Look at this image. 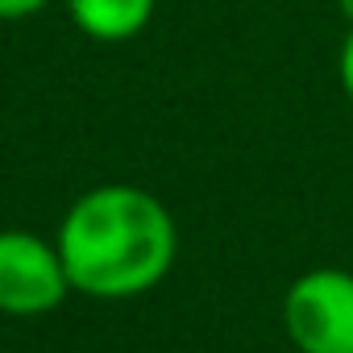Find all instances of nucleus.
I'll return each instance as SVG.
<instances>
[{
    "label": "nucleus",
    "instance_id": "f03ea898",
    "mask_svg": "<svg viewBox=\"0 0 353 353\" xmlns=\"http://www.w3.org/2000/svg\"><path fill=\"white\" fill-rule=\"evenodd\" d=\"M283 332L299 353H353V274L312 266L283 295Z\"/></svg>",
    "mask_w": 353,
    "mask_h": 353
},
{
    "label": "nucleus",
    "instance_id": "f257e3e1",
    "mask_svg": "<svg viewBox=\"0 0 353 353\" xmlns=\"http://www.w3.org/2000/svg\"><path fill=\"white\" fill-rule=\"evenodd\" d=\"M54 245L71 291L121 303L154 291L170 274L179 258V229L154 192L137 183H100L71 200Z\"/></svg>",
    "mask_w": 353,
    "mask_h": 353
},
{
    "label": "nucleus",
    "instance_id": "20e7f679",
    "mask_svg": "<svg viewBox=\"0 0 353 353\" xmlns=\"http://www.w3.org/2000/svg\"><path fill=\"white\" fill-rule=\"evenodd\" d=\"M158 0H67L71 26L92 42H133L154 21Z\"/></svg>",
    "mask_w": 353,
    "mask_h": 353
},
{
    "label": "nucleus",
    "instance_id": "423d86ee",
    "mask_svg": "<svg viewBox=\"0 0 353 353\" xmlns=\"http://www.w3.org/2000/svg\"><path fill=\"white\" fill-rule=\"evenodd\" d=\"M336 75H341V88H345V96H349V104H353V30H349L345 46H341V59H336Z\"/></svg>",
    "mask_w": 353,
    "mask_h": 353
},
{
    "label": "nucleus",
    "instance_id": "0eeeda50",
    "mask_svg": "<svg viewBox=\"0 0 353 353\" xmlns=\"http://www.w3.org/2000/svg\"><path fill=\"white\" fill-rule=\"evenodd\" d=\"M336 13L349 21V30H353V0H336Z\"/></svg>",
    "mask_w": 353,
    "mask_h": 353
},
{
    "label": "nucleus",
    "instance_id": "39448f33",
    "mask_svg": "<svg viewBox=\"0 0 353 353\" xmlns=\"http://www.w3.org/2000/svg\"><path fill=\"white\" fill-rule=\"evenodd\" d=\"M50 0H0V21H26V17H38Z\"/></svg>",
    "mask_w": 353,
    "mask_h": 353
},
{
    "label": "nucleus",
    "instance_id": "7ed1b4c3",
    "mask_svg": "<svg viewBox=\"0 0 353 353\" xmlns=\"http://www.w3.org/2000/svg\"><path fill=\"white\" fill-rule=\"evenodd\" d=\"M71 279L54 237L34 229H0V312L34 320L67 303Z\"/></svg>",
    "mask_w": 353,
    "mask_h": 353
}]
</instances>
